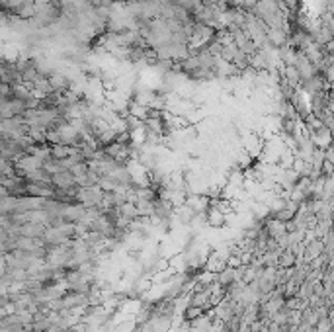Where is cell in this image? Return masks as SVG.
I'll list each match as a JSON object with an SVG mask.
<instances>
[{
  "label": "cell",
  "mask_w": 334,
  "mask_h": 332,
  "mask_svg": "<svg viewBox=\"0 0 334 332\" xmlns=\"http://www.w3.org/2000/svg\"><path fill=\"white\" fill-rule=\"evenodd\" d=\"M243 182H245V172L241 170V168H234L229 172V176H227V184L232 186V188H243Z\"/></svg>",
  "instance_id": "cell-6"
},
{
  "label": "cell",
  "mask_w": 334,
  "mask_h": 332,
  "mask_svg": "<svg viewBox=\"0 0 334 332\" xmlns=\"http://www.w3.org/2000/svg\"><path fill=\"white\" fill-rule=\"evenodd\" d=\"M8 291H10V284H8L4 278H0V297L8 295Z\"/></svg>",
  "instance_id": "cell-9"
},
{
  "label": "cell",
  "mask_w": 334,
  "mask_h": 332,
  "mask_svg": "<svg viewBox=\"0 0 334 332\" xmlns=\"http://www.w3.org/2000/svg\"><path fill=\"white\" fill-rule=\"evenodd\" d=\"M43 231H45V225L29 223V221L18 227V235H20V237H28V239H41Z\"/></svg>",
  "instance_id": "cell-2"
},
{
  "label": "cell",
  "mask_w": 334,
  "mask_h": 332,
  "mask_svg": "<svg viewBox=\"0 0 334 332\" xmlns=\"http://www.w3.org/2000/svg\"><path fill=\"white\" fill-rule=\"evenodd\" d=\"M135 209H137V217H151L155 213V207H153L151 199H137L135 201Z\"/></svg>",
  "instance_id": "cell-5"
},
{
  "label": "cell",
  "mask_w": 334,
  "mask_h": 332,
  "mask_svg": "<svg viewBox=\"0 0 334 332\" xmlns=\"http://www.w3.org/2000/svg\"><path fill=\"white\" fill-rule=\"evenodd\" d=\"M51 156L53 158H67L69 156V145H51Z\"/></svg>",
  "instance_id": "cell-8"
},
{
  "label": "cell",
  "mask_w": 334,
  "mask_h": 332,
  "mask_svg": "<svg viewBox=\"0 0 334 332\" xmlns=\"http://www.w3.org/2000/svg\"><path fill=\"white\" fill-rule=\"evenodd\" d=\"M51 184H53L55 188H59V190H69V188L76 186V182H74V176L71 174V170H63V172L53 174V176H51Z\"/></svg>",
  "instance_id": "cell-1"
},
{
  "label": "cell",
  "mask_w": 334,
  "mask_h": 332,
  "mask_svg": "<svg viewBox=\"0 0 334 332\" xmlns=\"http://www.w3.org/2000/svg\"><path fill=\"white\" fill-rule=\"evenodd\" d=\"M176 211L172 213L176 219L180 221V223H184V225H189L192 221H194V217H196V213H194V209L192 207H188L186 203H182V205H178V207H174Z\"/></svg>",
  "instance_id": "cell-4"
},
{
  "label": "cell",
  "mask_w": 334,
  "mask_h": 332,
  "mask_svg": "<svg viewBox=\"0 0 334 332\" xmlns=\"http://www.w3.org/2000/svg\"><path fill=\"white\" fill-rule=\"evenodd\" d=\"M205 223L211 227V229H221V227H225V215L215 209V207H207V211H205Z\"/></svg>",
  "instance_id": "cell-3"
},
{
  "label": "cell",
  "mask_w": 334,
  "mask_h": 332,
  "mask_svg": "<svg viewBox=\"0 0 334 332\" xmlns=\"http://www.w3.org/2000/svg\"><path fill=\"white\" fill-rule=\"evenodd\" d=\"M205 311L202 307H194V305H188L186 309H184V320H194V318H198L200 315H204Z\"/></svg>",
  "instance_id": "cell-7"
}]
</instances>
